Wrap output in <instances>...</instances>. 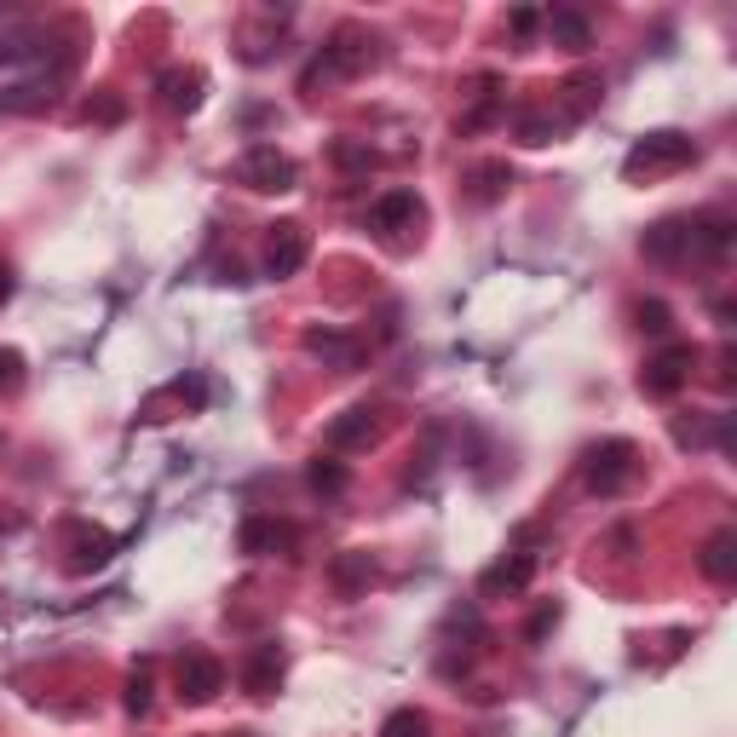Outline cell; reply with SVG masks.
<instances>
[{
  "label": "cell",
  "mask_w": 737,
  "mask_h": 737,
  "mask_svg": "<svg viewBox=\"0 0 737 737\" xmlns=\"http://www.w3.org/2000/svg\"><path fill=\"white\" fill-rule=\"evenodd\" d=\"M237 185H249V191H295L300 185V168L288 162V156L277 145H249L237 156Z\"/></svg>",
  "instance_id": "obj_1"
},
{
  "label": "cell",
  "mask_w": 737,
  "mask_h": 737,
  "mask_svg": "<svg viewBox=\"0 0 737 737\" xmlns=\"http://www.w3.org/2000/svg\"><path fill=\"white\" fill-rule=\"evenodd\" d=\"M634 444L629 438H606V444H594V450L583 456V484L599 490V496H617L622 484L634 479Z\"/></svg>",
  "instance_id": "obj_2"
},
{
  "label": "cell",
  "mask_w": 737,
  "mask_h": 737,
  "mask_svg": "<svg viewBox=\"0 0 737 737\" xmlns=\"http://www.w3.org/2000/svg\"><path fill=\"white\" fill-rule=\"evenodd\" d=\"M691 156H698V145H691V133H675V127H663V133H645V139L629 150V173H652V168H686Z\"/></svg>",
  "instance_id": "obj_3"
},
{
  "label": "cell",
  "mask_w": 737,
  "mask_h": 737,
  "mask_svg": "<svg viewBox=\"0 0 737 737\" xmlns=\"http://www.w3.org/2000/svg\"><path fill=\"white\" fill-rule=\"evenodd\" d=\"M219 691H226V668H219V657H208V652L179 657V698L185 703H214Z\"/></svg>",
  "instance_id": "obj_4"
},
{
  "label": "cell",
  "mask_w": 737,
  "mask_h": 737,
  "mask_svg": "<svg viewBox=\"0 0 737 737\" xmlns=\"http://www.w3.org/2000/svg\"><path fill=\"white\" fill-rule=\"evenodd\" d=\"M686 381H691V346H680V341H675V346H663V352L652 357V364L640 369V387L652 392V398H675Z\"/></svg>",
  "instance_id": "obj_5"
},
{
  "label": "cell",
  "mask_w": 737,
  "mask_h": 737,
  "mask_svg": "<svg viewBox=\"0 0 737 737\" xmlns=\"http://www.w3.org/2000/svg\"><path fill=\"white\" fill-rule=\"evenodd\" d=\"M375 35H364V30H341V35H334L329 41V47H323V58H318V70H311L306 81H318L323 70H334V76H352V70H364V64H375Z\"/></svg>",
  "instance_id": "obj_6"
},
{
  "label": "cell",
  "mask_w": 737,
  "mask_h": 737,
  "mask_svg": "<svg viewBox=\"0 0 737 737\" xmlns=\"http://www.w3.org/2000/svg\"><path fill=\"white\" fill-rule=\"evenodd\" d=\"M640 249L657 265H680L691 254V219H657V226L640 237Z\"/></svg>",
  "instance_id": "obj_7"
},
{
  "label": "cell",
  "mask_w": 737,
  "mask_h": 737,
  "mask_svg": "<svg viewBox=\"0 0 737 737\" xmlns=\"http://www.w3.org/2000/svg\"><path fill=\"white\" fill-rule=\"evenodd\" d=\"M306 254H311V242H306V231L300 226H272V249H265V277H295L300 265H306Z\"/></svg>",
  "instance_id": "obj_8"
},
{
  "label": "cell",
  "mask_w": 737,
  "mask_h": 737,
  "mask_svg": "<svg viewBox=\"0 0 737 737\" xmlns=\"http://www.w3.org/2000/svg\"><path fill=\"white\" fill-rule=\"evenodd\" d=\"M369 438H375V410H364V404L346 410V415H334L329 433H323V444H329L334 456H341V450H364Z\"/></svg>",
  "instance_id": "obj_9"
},
{
  "label": "cell",
  "mask_w": 737,
  "mask_h": 737,
  "mask_svg": "<svg viewBox=\"0 0 737 737\" xmlns=\"http://www.w3.org/2000/svg\"><path fill=\"white\" fill-rule=\"evenodd\" d=\"M242 686L254 691V698H272V691L283 686V645H254V657L242 663Z\"/></svg>",
  "instance_id": "obj_10"
},
{
  "label": "cell",
  "mask_w": 737,
  "mask_h": 737,
  "mask_svg": "<svg viewBox=\"0 0 737 737\" xmlns=\"http://www.w3.org/2000/svg\"><path fill=\"white\" fill-rule=\"evenodd\" d=\"M306 352L311 357H323V364H334V369H357V341L352 334H341V329H306Z\"/></svg>",
  "instance_id": "obj_11"
},
{
  "label": "cell",
  "mask_w": 737,
  "mask_h": 737,
  "mask_svg": "<svg viewBox=\"0 0 737 737\" xmlns=\"http://www.w3.org/2000/svg\"><path fill=\"white\" fill-rule=\"evenodd\" d=\"M421 219V196L415 191H387L381 203L369 208V226L375 231H398V226H415Z\"/></svg>",
  "instance_id": "obj_12"
},
{
  "label": "cell",
  "mask_w": 737,
  "mask_h": 737,
  "mask_svg": "<svg viewBox=\"0 0 737 737\" xmlns=\"http://www.w3.org/2000/svg\"><path fill=\"white\" fill-rule=\"evenodd\" d=\"M156 87H162V104L168 110H185V116H191V110L196 104H203V70H162V81H156Z\"/></svg>",
  "instance_id": "obj_13"
},
{
  "label": "cell",
  "mask_w": 737,
  "mask_h": 737,
  "mask_svg": "<svg viewBox=\"0 0 737 737\" xmlns=\"http://www.w3.org/2000/svg\"><path fill=\"white\" fill-rule=\"evenodd\" d=\"M548 35L560 41V47H571V53H588L594 47V24L576 7H553L548 12Z\"/></svg>",
  "instance_id": "obj_14"
},
{
  "label": "cell",
  "mask_w": 737,
  "mask_h": 737,
  "mask_svg": "<svg viewBox=\"0 0 737 737\" xmlns=\"http://www.w3.org/2000/svg\"><path fill=\"white\" fill-rule=\"evenodd\" d=\"M703 576H709V583H732V576H737V536L732 530H714L709 536V542H703Z\"/></svg>",
  "instance_id": "obj_15"
},
{
  "label": "cell",
  "mask_w": 737,
  "mask_h": 737,
  "mask_svg": "<svg viewBox=\"0 0 737 737\" xmlns=\"http://www.w3.org/2000/svg\"><path fill=\"white\" fill-rule=\"evenodd\" d=\"M237 542H242V553H272V548H288V542H295V530L277 525V519H249Z\"/></svg>",
  "instance_id": "obj_16"
},
{
  "label": "cell",
  "mask_w": 737,
  "mask_h": 737,
  "mask_svg": "<svg viewBox=\"0 0 737 737\" xmlns=\"http://www.w3.org/2000/svg\"><path fill=\"white\" fill-rule=\"evenodd\" d=\"M110 553H116V536H104V530H76L70 565H76V571H99V565H110Z\"/></svg>",
  "instance_id": "obj_17"
},
{
  "label": "cell",
  "mask_w": 737,
  "mask_h": 737,
  "mask_svg": "<svg viewBox=\"0 0 737 737\" xmlns=\"http://www.w3.org/2000/svg\"><path fill=\"white\" fill-rule=\"evenodd\" d=\"M530 576H536V560H530V553H519V560H502V565L484 571V594H502V588L513 594V588H525Z\"/></svg>",
  "instance_id": "obj_18"
},
{
  "label": "cell",
  "mask_w": 737,
  "mask_h": 737,
  "mask_svg": "<svg viewBox=\"0 0 737 737\" xmlns=\"http://www.w3.org/2000/svg\"><path fill=\"white\" fill-rule=\"evenodd\" d=\"M346 479H352V473H346V461H334V456H318V461L306 467V484L318 490V496H341Z\"/></svg>",
  "instance_id": "obj_19"
},
{
  "label": "cell",
  "mask_w": 737,
  "mask_h": 737,
  "mask_svg": "<svg viewBox=\"0 0 737 737\" xmlns=\"http://www.w3.org/2000/svg\"><path fill=\"white\" fill-rule=\"evenodd\" d=\"M329 576L341 583V594H357L375 576V565H369V553H341V560L329 565Z\"/></svg>",
  "instance_id": "obj_20"
},
{
  "label": "cell",
  "mask_w": 737,
  "mask_h": 737,
  "mask_svg": "<svg viewBox=\"0 0 737 737\" xmlns=\"http://www.w3.org/2000/svg\"><path fill=\"white\" fill-rule=\"evenodd\" d=\"M691 249L726 254L732 249V219H698V226H691Z\"/></svg>",
  "instance_id": "obj_21"
},
{
  "label": "cell",
  "mask_w": 737,
  "mask_h": 737,
  "mask_svg": "<svg viewBox=\"0 0 737 737\" xmlns=\"http://www.w3.org/2000/svg\"><path fill=\"white\" fill-rule=\"evenodd\" d=\"M513 185V173H507V162H484L479 173H473V196L479 203H496V196Z\"/></svg>",
  "instance_id": "obj_22"
},
{
  "label": "cell",
  "mask_w": 737,
  "mask_h": 737,
  "mask_svg": "<svg viewBox=\"0 0 737 737\" xmlns=\"http://www.w3.org/2000/svg\"><path fill=\"white\" fill-rule=\"evenodd\" d=\"M427 732H433V721L421 709H398L392 721L381 726V737H427Z\"/></svg>",
  "instance_id": "obj_23"
},
{
  "label": "cell",
  "mask_w": 737,
  "mask_h": 737,
  "mask_svg": "<svg viewBox=\"0 0 737 737\" xmlns=\"http://www.w3.org/2000/svg\"><path fill=\"white\" fill-rule=\"evenodd\" d=\"M634 318H640V329H645V334H657V341H663L668 329H675V311H668L663 300H645V306L634 311Z\"/></svg>",
  "instance_id": "obj_24"
},
{
  "label": "cell",
  "mask_w": 737,
  "mask_h": 737,
  "mask_svg": "<svg viewBox=\"0 0 737 737\" xmlns=\"http://www.w3.org/2000/svg\"><path fill=\"white\" fill-rule=\"evenodd\" d=\"M127 714H150V675H127Z\"/></svg>",
  "instance_id": "obj_25"
},
{
  "label": "cell",
  "mask_w": 737,
  "mask_h": 737,
  "mask_svg": "<svg viewBox=\"0 0 737 737\" xmlns=\"http://www.w3.org/2000/svg\"><path fill=\"white\" fill-rule=\"evenodd\" d=\"M18 381H24V357H18L12 346H0V392H12Z\"/></svg>",
  "instance_id": "obj_26"
},
{
  "label": "cell",
  "mask_w": 737,
  "mask_h": 737,
  "mask_svg": "<svg viewBox=\"0 0 737 737\" xmlns=\"http://www.w3.org/2000/svg\"><path fill=\"white\" fill-rule=\"evenodd\" d=\"M519 133H525V145H548L553 133H560V122H548V116H525V122H519Z\"/></svg>",
  "instance_id": "obj_27"
},
{
  "label": "cell",
  "mask_w": 737,
  "mask_h": 737,
  "mask_svg": "<svg viewBox=\"0 0 737 737\" xmlns=\"http://www.w3.org/2000/svg\"><path fill=\"white\" fill-rule=\"evenodd\" d=\"M334 162H341V168H369L375 156H369L364 145H346V139H341V145H334Z\"/></svg>",
  "instance_id": "obj_28"
},
{
  "label": "cell",
  "mask_w": 737,
  "mask_h": 737,
  "mask_svg": "<svg viewBox=\"0 0 737 737\" xmlns=\"http://www.w3.org/2000/svg\"><path fill=\"white\" fill-rule=\"evenodd\" d=\"M536 24H542V12H530V7H519V12L507 18V30H513V35H536Z\"/></svg>",
  "instance_id": "obj_29"
},
{
  "label": "cell",
  "mask_w": 737,
  "mask_h": 737,
  "mask_svg": "<svg viewBox=\"0 0 737 737\" xmlns=\"http://www.w3.org/2000/svg\"><path fill=\"white\" fill-rule=\"evenodd\" d=\"M87 116H99V122H122V104H116V99H99V104H87Z\"/></svg>",
  "instance_id": "obj_30"
},
{
  "label": "cell",
  "mask_w": 737,
  "mask_h": 737,
  "mask_svg": "<svg viewBox=\"0 0 737 737\" xmlns=\"http://www.w3.org/2000/svg\"><path fill=\"white\" fill-rule=\"evenodd\" d=\"M553 622H560V606H548V611H536V622H530V640H542Z\"/></svg>",
  "instance_id": "obj_31"
},
{
  "label": "cell",
  "mask_w": 737,
  "mask_h": 737,
  "mask_svg": "<svg viewBox=\"0 0 737 737\" xmlns=\"http://www.w3.org/2000/svg\"><path fill=\"white\" fill-rule=\"evenodd\" d=\"M7 295H12V265L0 260V300H7Z\"/></svg>",
  "instance_id": "obj_32"
}]
</instances>
